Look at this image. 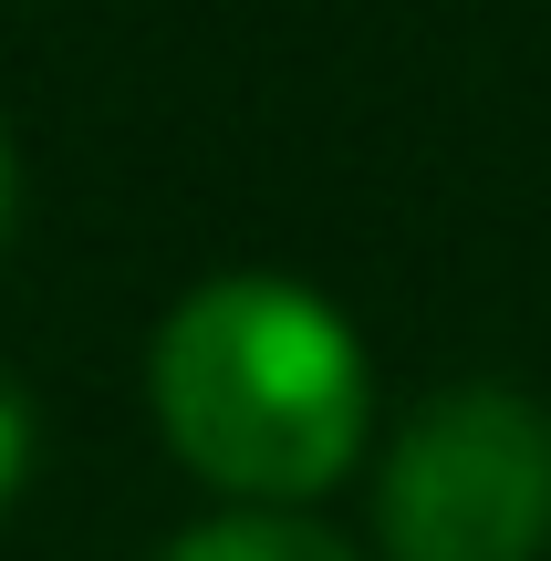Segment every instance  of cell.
<instances>
[{
    "mask_svg": "<svg viewBox=\"0 0 551 561\" xmlns=\"http://www.w3.org/2000/svg\"><path fill=\"white\" fill-rule=\"evenodd\" d=\"M146 396L167 447L240 510H302L344 489L375 437V364L354 322L282 271L198 280L157 322Z\"/></svg>",
    "mask_w": 551,
    "mask_h": 561,
    "instance_id": "cell-1",
    "label": "cell"
},
{
    "mask_svg": "<svg viewBox=\"0 0 551 561\" xmlns=\"http://www.w3.org/2000/svg\"><path fill=\"white\" fill-rule=\"evenodd\" d=\"M11 198H21V167H11V125H0V240H11Z\"/></svg>",
    "mask_w": 551,
    "mask_h": 561,
    "instance_id": "cell-5",
    "label": "cell"
},
{
    "mask_svg": "<svg viewBox=\"0 0 551 561\" xmlns=\"http://www.w3.org/2000/svg\"><path fill=\"white\" fill-rule=\"evenodd\" d=\"M21 479H32V405L21 385H0V510L21 500Z\"/></svg>",
    "mask_w": 551,
    "mask_h": 561,
    "instance_id": "cell-4",
    "label": "cell"
},
{
    "mask_svg": "<svg viewBox=\"0 0 551 561\" xmlns=\"http://www.w3.org/2000/svg\"><path fill=\"white\" fill-rule=\"evenodd\" d=\"M157 561H354V541L302 510H219V520L177 530Z\"/></svg>",
    "mask_w": 551,
    "mask_h": 561,
    "instance_id": "cell-3",
    "label": "cell"
},
{
    "mask_svg": "<svg viewBox=\"0 0 551 561\" xmlns=\"http://www.w3.org/2000/svg\"><path fill=\"white\" fill-rule=\"evenodd\" d=\"M386 561H541L551 551V405L520 385H448L375 468Z\"/></svg>",
    "mask_w": 551,
    "mask_h": 561,
    "instance_id": "cell-2",
    "label": "cell"
}]
</instances>
